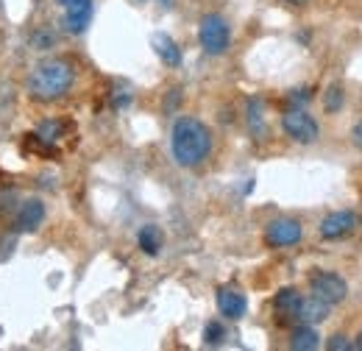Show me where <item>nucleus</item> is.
<instances>
[{
    "label": "nucleus",
    "instance_id": "nucleus-1",
    "mask_svg": "<svg viewBox=\"0 0 362 351\" xmlns=\"http://www.w3.org/2000/svg\"><path fill=\"white\" fill-rule=\"evenodd\" d=\"M170 151L181 168H198L212 154V132L198 117H179L170 132Z\"/></svg>",
    "mask_w": 362,
    "mask_h": 351
},
{
    "label": "nucleus",
    "instance_id": "nucleus-2",
    "mask_svg": "<svg viewBox=\"0 0 362 351\" xmlns=\"http://www.w3.org/2000/svg\"><path fill=\"white\" fill-rule=\"evenodd\" d=\"M76 81V67L67 59H42L28 76V92L37 100H56L67 95Z\"/></svg>",
    "mask_w": 362,
    "mask_h": 351
},
{
    "label": "nucleus",
    "instance_id": "nucleus-3",
    "mask_svg": "<svg viewBox=\"0 0 362 351\" xmlns=\"http://www.w3.org/2000/svg\"><path fill=\"white\" fill-rule=\"evenodd\" d=\"M198 40H201V47L209 53V56H221L228 50V42H231V28L228 23L221 17V14H206L198 25Z\"/></svg>",
    "mask_w": 362,
    "mask_h": 351
},
{
    "label": "nucleus",
    "instance_id": "nucleus-4",
    "mask_svg": "<svg viewBox=\"0 0 362 351\" xmlns=\"http://www.w3.org/2000/svg\"><path fill=\"white\" fill-rule=\"evenodd\" d=\"M281 129H284V134H287L290 139H296V142H301V145H313L317 139V134H320L315 117H313L310 112L298 109V106H293V109H287V112L281 115Z\"/></svg>",
    "mask_w": 362,
    "mask_h": 351
},
{
    "label": "nucleus",
    "instance_id": "nucleus-5",
    "mask_svg": "<svg viewBox=\"0 0 362 351\" xmlns=\"http://www.w3.org/2000/svg\"><path fill=\"white\" fill-rule=\"evenodd\" d=\"M310 290H313V296L326 301L329 307L343 304L346 296H349V284L337 273H329V270H317L315 276L310 279Z\"/></svg>",
    "mask_w": 362,
    "mask_h": 351
},
{
    "label": "nucleus",
    "instance_id": "nucleus-6",
    "mask_svg": "<svg viewBox=\"0 0 362 351\" xmlns=\"http://www.w3.org/2000/svg\"><path fill=\"white\" fill-rule=\"evenodd\" d=\"M301 237H304V229L293 218H276L265 229V243L271 248H290V246L301 243Z\"/></svg>",
    "mask_w": 362,
    "mask_h": 351
},
{
    "label": "nucleus",
    "instance_id": "nucleus-7",
    "mask_svg": "<svg viewBox=\"0 0 362 351\" xmlns=\"http://www.w3.org/2000/svg\"><path fill=\"white\" fill-rule=\"evenodd\" d=\"M64 6V31L84 34L92 20V0H59Z\"/></svg>",
    "mask_w": 362,
    "mask_h": 351
},
{
    "label": "nucleus",
    "instance_id": "nucleus-8",
    "mask_svg": "<svg viewBox=\"0 0 362 351\" xmlns=\"http://www.w3.org/2000/svg\"><path fill=\"white\" fill-rule=\"evenodd\" d=\"M357 226V215L354 212H329L326 218L320 220V237L323 240H340L346 234H351Z\"/></svg>",
    "mask_w": 362,
    "mask_h": 351
},
{
    "label": "nucleus",
    "instance_id": "nucleus-9",
    "mask_svg": "<svg viewBox=\"0 0 362 351\" xmlns=\"http://www.w3.org/2000/svg\"><path fill=\"white\" fill-rule=\"evenodd\" d=\"M215 301H218V309H221V315H223V318H231V321L243 318V315H245V309H248V301H245V296H243L237 287H231V284H223V287H218V293H215Z\"/></svg>",
    "mask_w": 362,
    "mask_h": 351
},
{
    "label": "nucleus",
    "instance_id": "nucleus-10",
    "mask_svg": "<svg viewBox=\"0 0 362 351\" xmlns=\"http://www.w3.org/2000/svg\"><path fill=\"white\" fill-rule=\"evenodd\" d=\"M42 220H45V204L40 198H31L20 207V212L14 218V229L17 231H37L42 226Z\"/></svg>",
    "mask_w": 362,
    "mask_h": 351
},
{
    "label": "nucleus",
    "instance_id": "nucleus-11",
    "mask_svg": "<svg viewBox=\"0 0 362 351\" xmlns=\"http://www.w3.org/2000/svg\"><path fill=\"white\" fill-rule=\"evenodd\" d=\"M329 304L326 301H320L317 296H301V304H298V312H296V321H301V323H310V326H315V323H323L326 318H329Z\"/></svg>",
    "mask_w": 362,
    "mask_h": 351
},
{
    "label": "nucleus",
    "instance_id": "nucleus-12",
    "mask_svg": "<svg viewBox=\"0 0 362 351\" xmlns=\"http://www.w3.org/2000/svg\"><path fill=\"white\" fill-rule=\"evenodd\" d=\"M298 304H301V293L296 287H281L273 299V307H276V315L281 321H296V312H298Z\"/></svg>",
    "mask_w": 362,
    "mask_h": 351
},
{
    "label": "nucleus",
    "instance_id": "nucleus-13",
    "mask_svg": "<svg viewBox=\"0 0 362 351\" xmlns=\"http://www.w3.org/2000/svg\"><path fill=\"white\" fill-rule=\"evenodd\" d=\"M151 47L156 50V56H159L168 67H179L181 64V50H179V45L173 42V37H168V34H153V37H151Z\"/></svg>",
    "mask_w": 362,
    "mask_h": 351
},
{
    "label": "nucleus",
    "instance_id": "nucleus-14",
    "mask_svg": "<svg viewBox=\"0 0 362 351\" xmlns=\"http://www.w3.org/2000/svg\"><path fill=\"white\" fill-rule=\"evenodd\" d=\"M136 243H139V248H142L148 257H156V254L162 251V243H165L162 229H159V226H153V223L142 226V229H139V234H136Z\"/></svg>",
    "mask_w": 362,
    "mask_h": 351
},
{
    "label": "nucleus",
    "instance_id": "nucleus-15",
    "mask_svg": "<svg viewBox=\"0 0 362 351\" xmlns=\"http://www.w3.org/2000/svg\"><path fill=\"white\" fill-rule=\"evenodd\" d=\"M317 346H320V338H317L315 326H310V323H301L290 338V349L293 351H315Z\"/></svg>",
    "mask_w": 362,
    "mask_h": 351
},
{
    "label": "nucleus",
    "instance_id": "nucleus-16",
    "mask_svg": "<svg viewBox=\"0 0 362 351\" xmlns=\"http://www.w3.org/2000/svg\"><path fill=\"white\" fill-rule=\"evenodd\" d=\"M248 123H251V132L257 134V137L265 134V117H262V103L259 100L248 103Z\"/></svg>",
    "mask_w": 362,
    "mask_h": 351
},
{
    "label": "nucleus",
    "instance_id": "nucleus-17",
    "mask_svg": "<svg viewBox=\"0 0 362 351\" xmlns=\"http://www.w3.org/2000/svg\"><path fill=\"white\" fill-rule=\"evenodd\" d=\"M223 338H226V329H223L218 321L206 323V329H204V343H206V346H221Z\"/></svg>",
    "mask_w": 362,
    "mask_h": 351
},
{
    "label": "nucleus",
    "instance_id": "nucleus-18",
    "mask_svg": "<svg viewBox=\"0 0 362 351\" xmlns=\"http://www.w3.org/2000/svg\"><path fill=\"white\" fill-rule=\"evenodd\" d=\"M343 100H346L343 89L329 87L326 89V98H323V109H326V112H340V109H343Z\"/></svg>",
    "mask_w": 362,
    "mask_h": 351
},
{
    "label": "nucleus",
    "instance_id": "nucleus-19",
    "mask_svg": "<svg viewBox=\"0 0 362 351\" xmlns=\"http://www.w3.org/2000/svg\"><path fill=\"white\" fill-rule=\"evenodd\" d=\"M354 343L346 338V335H332L329 338V351H351Z\"/></svg>",
    "mask_w": 362,
    "mask_h": 351
},
{
    "label": "nucleus",
    "instance_id": "nucleus-20",
    "mask_svg": "<svg viewBox=\"0 0 362 351\" xmlns=\"http://www.w3.org/2000/svg\"><path fill=\"white\" fill-rule=\"evenodd\" d=\"M351 139H354V145H357V148H362V120L357 123V126H354V132H351Z\"/></svg>",
    "mask_w": 362,
    "mask_h": 351
},
{
    "label": "nucleus",
    "instance_id": "nucleus-21",
    "mask_svg": "<svg viewBox=\"0 0 362 351\" xmlns=\"http://www.w3.org/2000/svg\"><path fill=\"white\" fill-rule=\"evenodd\" d=\"M34 42L47 47V45H53V37H47V34H37V37H34Z\"/></svg>",
    "mask_w": 362,
    "mask_h": 351
},
{
    "label": "nucleus",
    "instance_id": "nucleus-22",
    "mask_svg": "<svg viewBox=\"0 0 362 351\" xmlns=\"http://www.w3.org/2000/svg\"><path fill=\"white\" fill-rule=\"evenodd\" d=\"M354 349L362 351V332H360V335H357V338H354Z\"/></svg>",
    "mask_w": 362,
    "mask_h": 351
},
{
    "label": "nucleus",
    "instance_id": "nucleus-23",
    "mask_svg": "<svg viewBox=\"0 0 362 351\" xmlns=\"http://www.w3.org/2000/svg\"><path fill=\"white\" fill-rule=\"evenodd\" d=\"M287 3H293V6H307L310 0H287Z\"/></svg>",
    "mask_w": 362,
    "mask_h": 351
}]
</instances>
